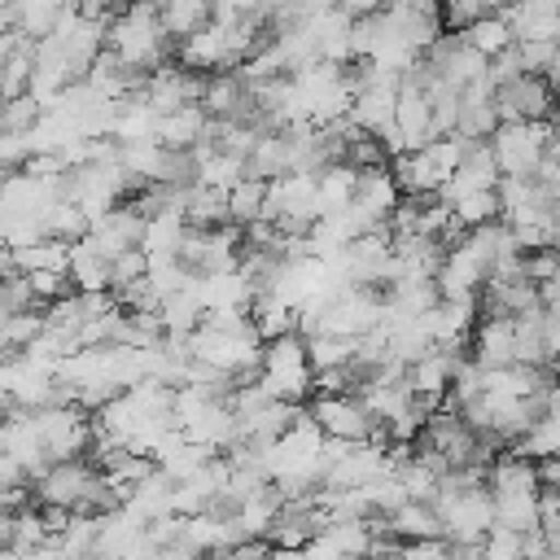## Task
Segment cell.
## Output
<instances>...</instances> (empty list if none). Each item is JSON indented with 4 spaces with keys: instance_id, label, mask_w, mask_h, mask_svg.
I'll list each match as a JSON object with an SVG mask.
<instances>
[{
    "instance_id": "40",
    "label": "cell",
    "mask_w": 560,
    "mask_h": 560,
    "mask_svg": "<svg viewBox=\"0 0 560 560\" xmlns=\"http://www.w3.org/2000/svg\"><path fill=\"white\" fill-rule=\"evenodd\" d=\"M262 560H306V551L302 547H271L267 542V556Z\"/></svg>"
},
{
    "instance_id": "19",
    "label": "cell",
    "mask_w": 560,
    "mask_h": 560,
    "mask_svg": "<svg viewBox=\"0 0 560 560\" xmlns=\"http://www.w3.org/2000/svg\"><path fill=\"white\" fill-rule=\"evenodd\" d=\"M70 13V0H13L9 4V22H13V31L18 35H26V39H44V35H52V26L61 22Z\"/></svg>"
},
{
    "instance_id": "4",
    "label": "cell",
    "mask_w": 560,
    "mask_h": 560,
    "mask_svg": "<svg viewBox=\"0 0 560 560\" xmlns=\"http://www.w3.org/2000/svg\"><path fill=\"white\" fill-rule=\"evenodd\" d=\"M556 140L551 122H499L490 136V153L499 175L508 179H534V171L542 166L547 144Z\"/></svg>"
},
{
    "instance_id": "18",
    "label": "cell",
    "mask_w": 560,
    "mask_h": 560,
    "mask_svg": "<svg viewBox=\"0 0 560 560\" xmlns=\"http://www.w3.org/2000/svg\"><path fill=\"white\" fill-rule=\"evenodd\" d=\"M472 363L481 368H508L516 363L512 354V319H494V315H481L477 328H472Z\"/></svg>"
},
{
    "instance_id": "1",
    "label": "cell",
    "mask_w": 560,
    "mask_h": 560,
    "mask_svg": "<svg viewBox=\"0 0 560 560\" xmlns=\"http://www.w3.org/2000/svg\"><path fill=\"white\" fill-rule=\"evenodd\" d=\"M105 52L140 74H153L175 61V39L166 35L153 0H131L105 18Z\"/></svg>"
},
{
    "instance_id": "5",
    "label": "cell",
    "mask_w": 560,
    "mask_h": 560,
    "mask_svg": "<svg viewBox=\"0 0 560 560\" xmlns=\"http://www.w3.org/2000/svg\"><path fill=\"white\" fill-rule=\"evenodd\" d=\"M35 433L48 451V459H88L92 455V416L79 402H52L31 411Z\"/></svg>"
},
{
    "instance_id": "7",
    "label": "cell",
    "mask_w": 560,
    "mask_h": 560,
    "mask_svg": "<svg viewBox=\"0 0 560 560\" xmlns=\"http://www.w3.org/2000/svg\"><path fill=\"white\" fill-rule=\"evenodd\" d=\"M381 315H385V298L376 289H346V293H337L319 311L315 332H332V337L359 341V337H368V332L381 328Z\"/></svg>"
},
{
    "instance_id": "9",
    "label": "cell",
    "mask_w": 560,
    "mask_h": 560,
    "mask_svg": "<svg viewBox=\"0 0 560 560\" xmlns=\"http://www.w3.org/2000/svg\"><path fill=\"white\" fill-rule=\"evenodd\" d=\"M556 105V92L547 88L542 74H516L494 88V114L499 122H547Z\"/></svg>"
},
{
    "instance_id": "21",
    "label": "cell",
    "mask_w": 560,
    "mask_h": 560,
    "mask_svg": "<svg viewBox=\"0 0 560 560\" xmlns=\"http://www.w3.org/2000/svg\"><path fill=\"white\" fill-rule=\"evenodd\" d=\"M206 122H210V114L201 105H184L175 114H162L158 118V144L162 149H197Z\"/></svg>"
},
{
    "instance_id": "37",
    "label": "cell",
    "mask_w": 560,
    "mask_h": 560,
    "mask_svg": "<svg viewBox=\"0 0 560 560\" xmlns=\"http://www.w3.org/2000/svg\"><path fill=\"white\" fill-rule=\"evenodd\" d=\"M109 271H114V289H109V293H118V289L144 280V254H140V249H127V254H118V258L109 262Z\"/></svg>"
},
{
    "instance_id": "8",
    "label": "cell",
    "mask_w": 560,
    "mask_h": 560,
    "mask_svg": "<svg viewBox=\"0 0 560 560\" xmlns=\"http://www.w3.org/2000/svg\"><path fill=\"white\" fill-rule=\"evenodd\" d=\"M306 416H311V420L324 429V438H332V442H368V438L385 442L381 429H376V420L363 411V402H359L354 394H311Z\"/></svg>"
},
{
    "instance_id": "26",
    "label": "cell",
    "mask_w": 560,
    "mask_h": 560,
    "mask_svg": "<svg viewBox=\"0 0 560 560\" xmlns=\"http://www.w3.org/2000/svg\"><path fill=\"white\" fill-rule=\"evenodd\" d=\"M262 197H267V184L245 175L232 192H223L228 223H232V228H249V223H258V219H262Z\"/></svg>"
},
{
    "instance_id": "30",
    "label": "cell",
    "mask_w": 560,
    "mask_h": 560,
    "mask_svg": "<svg viewBox=\"0 0 560 560\" xmlns=\"http://www.w3.org/2000/svg\"><path fill=\"white\" fill-rule=\"evenodd\" d=\"M451 219H455L464 232H472V228H481V223H494V219H499V197H494V188H490V192H464V197H455V201H451Z\"/></svg>"
},
{
    "instance_id": "15",
    "label": "cell",
    "mask_w": 560,
    "mask_h": 560,
    "mask_svg": "<svg viewBox=\"0 0 560 560\" xmlns=\"http://www.w3.org/2000/svg\"><path fill=\"white\" fill-rule=\"evenodd\" d=\"M486 490L494 494V499H503V494H538L542 486H538V464L529 459V455H521L516 446H508V451H499L494 459H490V468H486Z\"/></svg>"
},
{
    "instance_id": "10",
    "label": "cell",
    "mask_w": 560,
    "mask_h": 560,
    "mask_svg": "<svg viewBox=\"0 0 560 560\" xmlns=\"http://www.w3.org/2000/svg\"><path fill=\"white\" fill-rule=\"evenodd\" d=\"M201 88H206V74H192L179 61H171V66H162L144 79L140 101L162 118V114H175L184 105H201Z\"/></svg>"
},
{
    "instance_id": "35",
    "label": "cell",
    "mask_w": 560,
    "mask_h": 560,
    "mask_svg": "<svg viewBox=\"0 0 560 560\" xmlns=\"http://www.w3.org/2000/svg\"><path fill=\"white\" fill-rule=\"evenodd\" d=\"M26 284H31V293H35V302H39V306H52L57 298L74 293L66 271H31V276H26Z\"/></svg>"
},
{
    "instance_id": "44",
    "label": "cell",
    "mask_w": 560,
    "mask_h": 560,
    "mask_svg": "<svg viewBox=\"0 0 560 560\" xmlns=\"http://www.w3.org/2000/svg\"><path fill=\"white\" fill-rule=\"evenodd\" d=\"M538 560H560V551H542V556H538Z\"/></svg>"
},
{
    "instance_id": "39",
    "label": "cell",
    "mask_w": 560,
    "mask_h": 560,
    "mask_svg": "<svg viewBox=\"0 0 560 560\" xmlns=\"http://www.w3.org/2000/svg\"><path fill=\"white\" fill-rule=\"evenodd\" d=\"M350 22H359V18H368V13H376V9H385V0H332Z\"/></svg>"
},
{
    "instance_id": "16",
    "label": "cell",
    "mask_w": 560,
    "mask_h": 560,
    "mask_svg": "<svg viewBox=\"0 0 560 560\" xmlns=\"http://www.w3.org/2000/svg\"><path fill=\"white\" fill-rule=\"evenodd\" d=\"M109 262H114V258H105L88 236L70 241V267H66L70 289H79V293H109V289H114Z\"/></svg>"
},
{
    "instance_id": "45",
    "label": "cell",
    "mask_w": 560,
    "mask_h": 560,
    "mask_svg": "<svg viewBox=\"0 0 560 560\" xmlns=\"http://www.w3.org/2000/svg\"><path fill=\"white\" fill-rule=\"evenodd\" d=\"M368 560H398V556H368Z\"/></svg>"
},
{
    "instance_id": "33",
    "label": "cell",
    "mask_w": 560,
    "mask_h": 560,
    "mask_svg": "<svg viewBox=\"0 0 560 560\" xmlns=\"http://www.w3.org/2000/svg\"><path fill=\"white\" fill-rule=\"evenodd\" d=\"M481 560H525V534H512V529H490L477 547Z\"/></svg>"
},
{
    "instance_id": "41",
    "label": "cell",
    "mask_w": 560,
    "mask_h": 560,
    "mask_svg": "<svg viewBox=\"0 0 560 560\" xmlns=\"http://www.w3.org/2000/svg\"><path fill=\"white\" fill-rule=\"evenodd\" d=\"M9 534H13V512H4V508H0V551L9 547Z\"/></svg>"
},
{
    "instance_id": "36",
    "label": "cell",
    "mask_w": 560,
    "mask_h": 560,
    "mask_svg": "<svg viewBox=\"0 0 560 560\" xmlns=\"http://www.w3.org/2000/svg\"><path fill=\"white\" fill-rule=\"evenodd\" d=\"M398 560H459V547L446 538H420V542H402Z\"/></svg>"
},
{
    "instance_id": "2",
    "label": "cell",
    "mask_w": 560,
    "mask_h": 560,
    "mask_svg": "<svg viewBox=\"0 0 560 560\" xmlns=\"http://www.w3.org/2000/svg\"><path fill=\"white\" fill-rule=\"evenodd\" d=\"M184 350L188 359L232 376V381H254L258 376V363H262V337L254 332V324H197L188 337H184Z\"/></svg>"
},
{
    "instance_id": "27",
    "label": "cell",
    "mask_w": 560,
    "mask_h": 560,
    "mask_svg": "<svg viewBox=\"0 0 560 560\" xmlns=\"http://www.w3.org/2000/svg\"><path fill=\"white\" fill-rule=\"evenodd\" d=\"M184 219H188V228H219V223H228L223 192H214L206 184L184 188Z\"/></svg>"
},
{
    "instance_id": "20",
    "label": "cell",
    "mask_w": 560,
    "mask_h": 560,
    "mask_svg": "<svg viewBox=\"0 0 560 560\" xmlns=\"http://www.w3.org/2000/svg\"><path fill=\"white\" fill-rule=\"evenodd\" d=\"M184 236H188V219H184L179 210L149 214V219H144V241H140V254H144V258H179Z\"/></svg>"
},
{
    "instance_id": "6",
    "label": "cell",
    "mask_w": 560,
    "mask_h": 560,
    "mask_svg": "<svg viewBox=\"0 0 560 560\" xmlns=\"http://www.w3.org/2000/svg\"><path fill=\"white\" fill-rule=\"evenodd\" d=\"M433 512L442 516V538L455 547H481V538L494 529V499L486 486L451 499H433Z\"/></svg>"
},
{
    "instance_id": "25",
    "label": "cell",
    "mask_w": 560,
    "mask_h": 560,
    "mask_svg": "<svg viewBox=\"0 0 560 560\" xmlns=\"http://www.w3.org/2000/svg\"><path fill=\"white\" fill-rule=\"evenodd\" d=\"M359 341L350 337H332V332H311L306 337V363L311 372H332V368H350L354 363Z\"/></svg>"
},
{
    "instance_id": "12",
    "label": "cell",
    "mask_w": 560,
    "mask_h": 560,
    "mask_svg": "<svg viewBox=\"0 0 560 560\" xmlns=\"http://www.w3.org/2000/svg\"><path fill=\"white\" fill-rule=\"evenodd\" d=\"M88 241L105 254V258H118L127 249H140L144 241V214L131 206V201H118L114 210H105L101 219L88 223Z\"/></svg>"
},
{
    "instance_id": "22",
    "label": "cell",
    "mask_w": 560,
    "mask_h": 560,
    "mask_svg": "<svg viewBox=\"0 0 560 560\" xmlns=\"http://www.w3.org/2000/svg\"><path fill=\"white\" fill-rule=\"evenodd\" d=\"M153 4H158V18L175 44L188 39L192 31H201L214 13V0H153Z\"/></svg>"
},
{
    "instance_id": "38",
    "label": "cell",
    "mask_w": 560,
    "mask_h": 560,
    "mask_svg": "<svg viewBox=\"0 0 560 560\" xmlns=\"http://www.w3.org/2000/svg\"><path fill=\"white\" fill-rule=\"evenodd\" d=\"M542 346L551 359H560V311H542Z\"/></svg>"
},
{
    "instance_id": "11",
    "label": "cell",
    "mask_w": 560,
    "mask_h": 560,
    "mask_svg": "<svg viewBox=\"0 0 560 560\" xmlns=\"http://www.w3.org/2000/svg\"><path fill=\"white\" fill-rule=\"evenodd\" d=\"M464 346H433V350H424L411 368H407V385H411V394L416 398H429V402H446V394H451V381H455V372L464 368Z\"/></svg>"
},
{
    "instance_id": "14",
    "label": "cell",
    "mask_w": 560,
    "mask_h": 560,
    "mask_svg": "<svg viewBox=\"0 0 560 560\" xmlns=\"http://www.w3.org/2000/svg\"><path fill=\"white\" fill-rule=\"evenodd\" d=\"M499 179H503V175H499V166H494L490 140H468V149H464V158H459L455 175L446 179V188H442L438 197L455 201V197H464V192H490Z\"/></svg>"
},
{
    "instance_id": "42",
    "label": "cell",
    "mask_w": 560,
    "mask_h": 560,
    "mask_svg": "<svg viewBox=\"0 0 560 560\" xmlns=\"http://www.w3.org/2000/svg\"><path fill=\"white\" fill-rule=\"evenodd\" d=\"M122 4H131V0H105V9L114 13V9H122Z\"/></svg>"
},
{
    "instance_id": "43",
    "label": "cell",
    "mask_w": 560,
    "mask_h": 560,
    "mask_svg": "<svg viewBox=\"0 0 560 560\" xmlns=\"http://www.w3.org/2000/svg\"><path fill=\"white\" fill-rule=\"evenodd\" d=\"M551 376H556V385H560V359H551Z\"/></svg>"
},
{
    "instance_id": "3",
    "label": "cell",
    "mask_w": 560,
    "mask_h": 560,
    "mask_svg": "<svg viewBox=\"0 0 560 560\" xmlns=\"http://www.w3.org/2000/svg\"><path fill=\"white\" fill-rule=\"evenodd\" d=\"M311 363H306V337H298V332H284V337H276V341H267L262 346V363H258V385L271 394V398H280V402H293V407H302L306 398H311Z\"/></svg>"
},
{
    "instance_id": "29",
    "label": "cell",
    "mask_w": 560,
    "mask_h": 560,
    "mask_svg": "<svg viewBox=\"0 0 560 560\" xmlns=\"http://www.w3.org/2000/svg\"><path fill=\"white\" fill-rule=\"evenodd\" d=\"M486 61L494 57V52H503L508 44H512V31H508V22H503V13H490V18H477V22H468L464 31H459Z\"/></svg>"
},
{
    "instance_id": "32",
    "label": "cell",
    "mask_w": 560,
    "mask_h": 560,
    "mask_svg": "<svg viewBox=\"0 0 560 560\" xmlns=\"http://www.w3.org/2000/svg\"><path fill=\"white\" fill-rule=\"evenodd\" d=\"M503 4H508V0H438V13H442V26L464 31L468 22L490 18V13H499Z\"/></svg>"
},
{
    "instance_id": "24",
    "label": "cell",
    "mask_w": 560,
    "mask_h": 560,
    "mask_svg": "<svg viewBox=\"0 0 560 560\" xmlns=\"http://www.w3.org/2000/svg\"><path fill=\"white\" fill-rule=\"evenodd\" d=\"M494 499V494H490ZM542 508L538 494H503L494 499V529H512V534H538Z\"/></svg>"
},
{
    "instance_id": "34",
    "label": "cell",
    "mask_w": 560,
    "mask_h": 560,
    "mask_svg": "<svg viewBox=\"0 0 560 560\" xmlns=\"http://www.w3.org/2000/svg\"><path fill=\"white\" fill-rule=\"evenodd\" d=\"M560 44L556 39H516V57H521V70L525 74H547V66L556 61Z\"/></svg>"
},
{
    "instance_id": "28",
    "label": "cell",
    "mask_w": 560,
    "mask_h": 560,
    "mask_svg": "<svg viewBox=\"0 0 560 560\" xmlns=\"http://www.w3.org/2000/svg\"><path fill=\"white\" fill-rule=\"evenodd\" d=\"M516 451L529 455L534 464H542V459H560V420H556V416H538V420L525 429V438L516 442Z\"/></svg>"
},
{
    "instance_id": "31",
    "label": "cell",
    "mask_w": 560,
    "mask_h": 560,
    "mask_svg": "<svg viewBox=\"0 0 560 560\" xmlns=\"http://www.w3.org/2000/svg\"><path fill=\"white\" fill-rule=\"evenodd\" d=\"M44 236H52V241H79V236H88V214L74 206V201H57L48 214H44Z\"/></svg>"
},
{
    "instance_id": "17",
    "label": "cell",
    "mask_w": 560,
    "mask_h": 560,
    "mask_svg": "<svg viewBox=\"0 0 560 560\" xmlns=\"http://www.w3.org/2000/svg\"><path fill=\"white\" fill-rule=\"evenodd\" d=\"M381 529L398 542H420V538H442V516L433 512V503H420V499H407L398 512L389 516H376Z\"/></svg>"
},
{
    "instance_id": "13",
    "label": "cell",
    "mask_w": 560,
    "mask_h": 560,
    "mask_svg": "<svg viewBox=\"0 0 560 560\" xmlns=\"http://www.w3.org/2000/svg\"><path fill=\"white\" fill-rule=\"evenodd\" d=\"M394 131L402 136L407 149H424L429 140H438L433 131V109H429V96L424 88L398 79V101H394Z\"/></svg>"
},
{
    "instance_id": "23",
    "label": "cell",
    "mask_w": 560,
    "mask_h": 560,
    "mask_svg": "<svg viewBox=\"0 0 560 560\" xmlns=\"http://www.w3.org/2000/svg\"><path fill=\"white\" fill-rule=\"evenodd\" d=\"M249 324H254V332H258L262 346H267V341L284 337V332H298V311L284 306L276 293H258L254 306H249Z\"/></svg>"
}]
</instances>
